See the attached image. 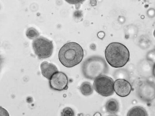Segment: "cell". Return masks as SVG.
Listing matches in <instances>:
<instances>
[{"instance_id": "obj_1", "label": "cell", "mask_w": 155, "mask_h": 116, "mask_svg": "<svg viewBox=\"0 0 155 116\" xmlns=\"http://www.w3.org/2000/svg\"><path fill=\"white\" fill-rule=\"evenodd\" d=\"M58 56L63 65L68 68L73 67L82 61L84 51L77 43H67L61 48Z\"/></svg>"}, {"instance_id": "obj_2", "label": "cell", "mask_w": 155, "mask_h": 116, "mask_svg": "<svg viewBox=\"0 0 155 116\" xmlns=\"http://www.w3.org/2000/svg\"><path fill=\"white\" fill-rule=\"evenodd\" d=\"M105 54L107 61L114 68L124 67L130 60V54L128 48L120 43L109 44L106 48Z\"/></svg>"}, {"instance_id": "obj_3", "label": "cell", "mask_w": 155, "mask_h": 116, "mask_svg": "<svg viewBox=\"0 0 155 116\" xmlns=\"http://www.w3.org/2000/svg\"><path fill=\"white\" fill-rule=\"evenodd\" d=\"M81 69L83 75L85 78L93 80L98 77L107 74L109 67L103 57L93 56L84 62Z\"/></svg>"}, {"instance_id": "obj_4", "label": "cell", "mask_w": 155, "mask_h": 116, "mask_svg": "<svg viewBox=\"0 0 155 116\" xmlns=\"http://www.w3.org/2000/svg\"><path fill=\"white\" fill-rule=\"evenodd\" d=\"M35 53L39 59H45L52 56L54 45L52 41L43 37H39L33 41Z\"/></svg>"}, {"instance_id": "obj_5", "label": "cell", "mask_w": 155, "mask_h": 116, "mask_svg": "<svg viewBox=\"0 0 155 116\" xmlns=\"http://www.w3.org/2000/svg\"><path fill=\"white\" fill-rule=\"evenodd\" d=\"M114 80L111 77L102 75L97 77L94 83L95 91L102 96H111L114 93Z\"/></svg>"}, {"instance_id": "obj_6", "label": "cell", "mask_w": 155, "mask_h": 116, "mask_svg": "<svg viewBox=\"0 0 155 116\" xmlns=\"http://www.w3.org/2000/svg\"><path fill=\"white\" fill-rule=\"evenodd\" d=\"M137 93L138 97L142 101L151 102L154 100L155 97V85L150 81H145L138 86Z\"/></svg>"}, {"instance_id": "obj_7", "label": "cell", "mask_w": 155, "mask_h": 116, "mask_svg": "<svg viewBox=\"0 0 155 116\" xmlns=\"http://www.w3.org/2000/svg\"><path fill=\"white\" fill-rule=\"evenodd\" d=\"M49 85L51 89L54 90H66L68 88V79L64 73L58 71L49 80Z\"/></svg>"}, {"instance_id": "obj_8", "label": "cell", "mask_w": 155, "mask_h": 116, "mask_svg": "<svg viewBox=\"0 0 155 116\" xmlns=\"http://www.w3.org/2000/svg\"><path fill=\"white\" fill-rule=\"evenodd\" d=\"M114 91L119 96L124 97L128 96L132 90L130 82L124 79H117L114 82Z\"/></svg>"}, {"instance_id": "obj_9", "label": "cell", "mask_w": 155, "mask_h": 116, "mask_svg": "<svg viewBox=\"0 0 155 116\" xmlns=\"http://www.w3.org/2000/svg\"><path fill=\"white\" fill-rule=\"evenodd\" d=\"M41 69L43 76L49 80L54 74L58 72L57 67L55 65L47 62H44L41 63Z\"/></svg>"}, {"instance_id": "obj_10", "label": "cell", "mask_w": 155, "mask_h": 116, "mask_svg": "<svg viewBox=\"0 0 155 116\" xmlns=\"http://www.w3.org/2000/svg\"><path fill=\"white\" fill-rule=\"evenodd\" d=\"M119 105L118 102L114 99H109L106 104L107 111L110 114H116L119 110Z\"/></svg>"}, {"instance_id": "obj_11", "label": "cell", "mask_w": 155, "mask_h": 116, "mask_svg": "<svg viewBox=\"0 0 155 116\" xmlns=\"http://www.w3.org/2000/svg\"><path fill=\"white\" fill-rule=\"evenodd\" d=\"M128 116H147L148 114L146 110L143 107L135 106L129 111L127 114Z\"/></svg>"}, {"instance_id": "obj_12", "label": "cell", "mask_w": 155, "mask_h": 116, "mask_svg": "<svg viewBox=\"0 0 155 116\" xmlns=\"http://www.w3.org/2000/svg\"><path fill=\"white\" fill-rule=\"evenodd\" d=\"M80 89L81 93L85 96H90L94 92V88L92 84L88 82L82 83L80 86Z\"/></svg>"}, {"instance_id": "obj_13", "label": "cell", "mask_w": 155, "mask_h": 116, "mask_svg": "<svg viewBox=\"0 0 155 116\" xmlns=\"http://www.w3.org/2000/svg\"><path fill=\"white\" fill-rule=\"evenodd\" d=\"M26 36L30 40H35L39 37L40 34L38 31L34 27H29L26 31Z\"/></svg>"}, {"instance_id": "obj_14", "label": "cell", "mask_w": 155, "mask_h": 116, "mask_svg": "<svg viewBox=\"0 0 155 116\" xmlns=\"http://www.w3.org/2000/svg\"><path fill=\"white\" fill-rule=\"evenodd\" d=\"M61 115L63 116H73L74 115V111L70 107H66L63 109L61 112Z\"/></svg>"}, {"instance_id": "obj_15", "label": "cell", "mask_w": 155, "mask_h": 116, "mask_svg": "<svg viewBox=\"0 0 155 116\" xmlns=\"http://www.w3.org/2000/svg\"><path fill=\"white\" fill-rule=\"evenodd\" d=\"M104 33L103 32L101 31L98 33V37H99V38L101 39H103L104 37Z\"/></svg>"}]
</instances>
